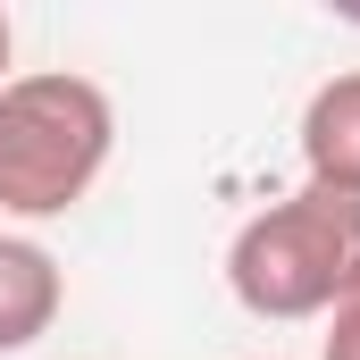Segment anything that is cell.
Segmentation results:
<instances>
[{
    "mask_svg": "<svg viewBox=\"0 0 360 360\" xmlns=\"http://www.w3.org/2000/svg\"><path fill=\"white\" fill-rule=\"evenodd\" d=\"M360 260V193L310 184L269 201L260 218L235 226L226 243V285L252 319H327V302L344 293Z\"/></svg>",
    "mask_w": 360,
    "mask_h": 360,
    "instance_id": "7a4b0ae2",
    "label": "cell"
},
{
    "mask_svg": "<svg viewBox=\"0 0 360 360\" xmlns=\"http://www.w3.org/2000/svg\"><path fill=\"white\" fill-rule=\"evenodd\" d=\"M302 168L310 184H335V193H360V68L327 76L302 109Z\"/></svg>",
    "mask_w": 360,
    "mask_h": 360,
    "instance_id": "277c9868",
    "label": "cell"
},
{
    "mask_svg": "<svg viewBox=\"0 0 360 360\" xmlns=\"http://www.w3.org/2000/svg\"><path fill=\"white\" fill-rule=\"evenodd\" d=\"M319 360H360V260L344 276V293L327 302V344H319Z\"/></svg>",
    "mask_w": 360,
    "mask_h": 360,
    "instance_id": "5b68a950",
    "label": "cell"
},
{
    "mask_svg": "<svg viewBox=\"0 0 360 360\" xmlns=\"http://www.w3.org/2000/svg\"><path fill=\"white\" fill-rule=\"evenodd\" d=\"M59 310H68V276L51 260V243L0 235V360L25 352V344H42L59 327Z\"/></svg>",
    "mask_w": 360,
    "mask_h": 360,
    "instance_id": "3957f363",
    "label": "cell"
},
{
    "mask_svg": "<svg viewBox=\"0 0 360 360\" xmlns=\"http://www.w3.org/2000/svg\"><path fill=\"white\" fill-rule=\"evenodd\" d=\"M8 51H17V34H8V17H0V84H8Z\"/></svg>",
    "mask_w": 360,
    "mask_h": 360,
    "instance_id": "8992f818",
    "label": "cell"
},
{
    "mask_svg": "<svg viewBox=\"0 0 360 360\" xmlns=\"http://www.w3.org/2000/svg\"><path fill=\"white\" fill-rule=\"evenodd\" d=\"M117 151V109L76 68H34L0 84V210L68 218Z\"/></svg>",
    "mask_w": 360,
    "mask_h": 360,
    "instance_id": "6da1fadb",
    "label": "cell"
}]
</instances>
